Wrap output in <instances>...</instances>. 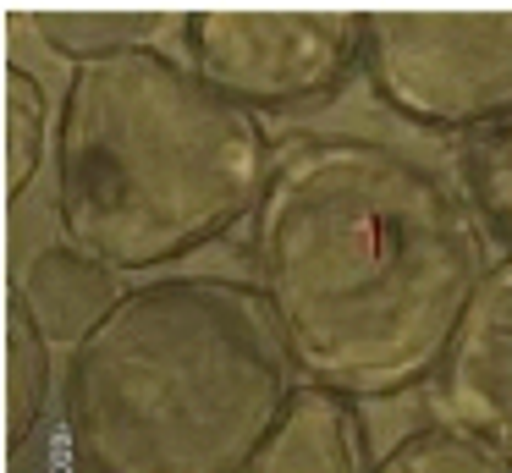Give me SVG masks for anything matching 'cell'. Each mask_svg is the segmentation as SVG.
<instances>
[{
	"label": "cell",
	"mask_w": 512,
	"mask_h": 473,
	"mask_svg": "<svg viewBox=\"0 0 512 473\" xmlns=\"http://www.w3.org/2000/svg\"><path fill=\"white\" fill-rule=\"evenodd\" d=\"M166 22H182L171 11H67V6H50V11H34V28L45 33V44L56 55H72L78 66L89 61H111V55H127V50H155V33Z\"/></svg>",
	"instance_id": "obj_9"
},
{
	"label": "cell",
	"mask_w": 512,
	"mask_h": 473,
	"mask_svg": "<svg viewBox=\"0 0 512 473\" xmlns=\"http://www.w3.org/2000/svg\"><path fill=\"white\" fill-rule=\"evenodd\" d=\"M248 473H375V462H369L364 424L347 407V396L298 385L276 435L259 446Z\"/></svg>",
	"instance_id": "obj_7"
},
{
	"label": "cell",
	"mask_w": 512,
	"mask_h": 473,
	"mask_svg": "<svg viewBox=\"0 0 512 473\" xmlns=\"http://www.w3.org/2000/svg\"><path fill=\"white\" fill-rule=\"evenodd\" d=\"M17 297L28 303V314L45 330L50 347L72 352L116 303H122V286H116V270H105L89 253L39 248L34 259H28V270L17 275Z\"/></svg>",
	"instance_id": "obj_8"
},
{
	"label": "cell",
	"mask_w": 512,
	"mask_h": 473,
	"mask_svg": "<svg viewBox=\"0 0 512 473\" xmlns=\"http://www.w3.org/2000/svg\"><path fill=\"white\" fill-rule=\"evenodd\" d=\"M50 396V341L23 297H6V451H23Z\"/></svg>",
	"instance_id": "obj_10"
},
{
	"label": "cell",
	"mask_w": 512,
	"mask_h": 473,
	"mask_svg": "<svg viewBox=\"0 0 512 473\" xmlns=\"http://www.w3.org/2000/svg\"><path fill=\"white\" fill-rule=\"evenodd\" d=\"M193 72L237 105H298L331 94L369 39V11H287V6H204L182 17Z\"/></svg>",
	"instance_id": "obj_5"
},
{
	"label": "cell",
	"mask_w": 512,
	"mask_h": 473,
	"mask_svg": "<svg viewBox=\"0 0 512 473\" xmlns=\"http://www.w3.org/2000/svg\"><path fill=\"white\" fill-rule=\"evenodd\" d=\"M292 352L265 292L226 275H166L72 347L67 435L83 473H248L276 435Z\"/></svg>",
	"instance_id": "obj_2"
},
{
	"label": "cell",
	"mask_w": 512,
	"mask_h": 473,
	"mask_svg": "<svg viewBox=\"0 0 512 473\" xmlns=\"http://www.w3.org/2000/svg\"><path fill=\"white\" fill-rule=\"evenodd\" d=\"M463 187L501 248H512V116L490 121L463 149Z\"/></svg>",
	"instance_id": "obj_12"
},
{
	"label": "cell",
	"mask_w": 512,
	"mask_h": 473,
	"mask_svg": "<svg viewBox=\"0 0 512 473\" xmlns=\"http://www.w3.org/2000/svg\"><path fill=\"white\" fill-rule=\"evenodd\" d=\"M375 473H512V457L452 424H435L391 446L375 462Z\"/></svg>",
	"instance_id": "obj_13"
},
{
	"label": "cell",
	"mask_w": 512,
	"mask_h": 473,
	"mask_svg": "<svg viewBox=\"0 0 512 473\" xmlns=\"http://www.w3.org/2000/svg\"><path fill=\"white\" fill-rule=\"evenodd\" d=\"M446 424L512 457V259L490 264L435 369Z\"/></svg>",
	"instance_id": "obj_6"
},
{
	"label": "cell",
	"mask_w": 512,
	"mask_h": 473,
	"mask_svg": "<svg viewBox=\"0 0 512 473\" xmlns=\"http://www.w3.org/2000/svg\"><path fill=\"white\" fill-rule=\"evenodd\" d=\"M364 72L419 127H490L512 116V11H369Z\"/></svg>",
	"instance_id": "obj_4"
},
{
	"label": "cell",
	"mask_w": 512,
	"mask_h": 473,
	"mask_svg": "<svg viewBox=\"0 0 512 473\" xmlns=\"http://www.w3.org/2000/svg\"><path fill=\"white\" fill-rule=\"evenodd\" d=\"M50 149V99L28 66L6 61V204L28 193Z\"/></svg>",
	"instance_id": "obj_11"
},
{
	"label": "cell",
	"mask_w": 512,
	"mask_h": 473,
	"mask_svg": "<svg viewBox=\"0 0 512 473\" xmlns=\"http://www.w3.org/2000/svg\"><path fill=\"white\" fill-rule=\"evenodd\" d=\"M270 138L248 105L160 50L72 72L56 121L67 248L105 270H155L215 242L270 187Z\"/></svg>",
	"instance_id": "obj_3"
},
{
	"label": "cell",
	"mask_w": 512,
	"mask_h": 473,
	"mask_svg": "<svg viewBox=\"0 0 512 473\" xmlns=\"http://www.w3.org/2000/svg\"><path fill=\"white\" fill-rule=\"evenodd\" d=\"M254 264L292 369L336 396H397L452 347L485 248L457 193L391 143L320 138L276 165Z\"/></svg>",
	"instance_id": "obj_1"
}]
</instances>
